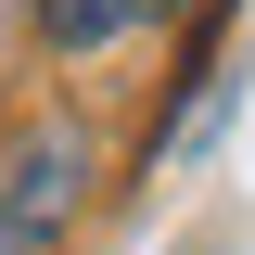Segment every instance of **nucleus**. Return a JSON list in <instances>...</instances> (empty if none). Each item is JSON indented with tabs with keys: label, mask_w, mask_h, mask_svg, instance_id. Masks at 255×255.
I'll use <instances>...</instances> for the list:
<instances>
[{
	"label": "nucleus",
	"mask_w": 255,
	"mask_h": 255,
	"mask_svg": "<svg viewBox=\"0 0 255 255\" xmlns=\"http://www.w3.org/2000/svg\"><path fill=\"white\" fill-rule=\"evenodd\" d=\"M166 0H51L38 26H51V51H102V38H128V26H153Z\"/></svg>",
	"instance_id": "nucleus-2"
},
{
	"label": "nucleus",
	"mask_w": 255,
	"mask_h": 255,
	"mask_svg": "<svg viewBox=\"0 0 255 255\" xmlns=\"http://www.w3.org/2000/svg\"><path fill=\"white\" fill-rule=\"evenodd\" d=\"M77 191H90V140L77 128H26L0 153V255H51L64 217H77Z\"/></svg>",
	"instance_id": "nucleus-1"
}]
</instances>
